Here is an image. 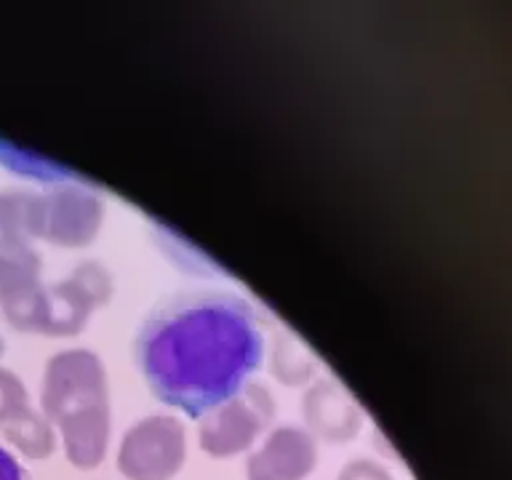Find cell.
<instances>
[{"mask_svg":"<svg viewBox=\"0 0 512 480\" xmlns=\"http://www.w3.org/2000/svg\"><path fill=\"white\" fill-rule=\"evenodd\" d=\"M187 459V435L176 416L152 414L123 432L118 470L128 480H171Z\"/></svg>","mask_w":512,"mask_h":480,"instance_id":"3957f363","label":"cell"},{"mask_svg":"<svg viewBox=\"0 0 512 480\" xmlns=\"http://www.w3.org/2000/svg\"><path fill=\"white\" fill-rule=\"evenodd\" d=\"M102 222V200L83 187H56L35 195L32 235L59 246H83L94 238Z\"/></svg>","mask_w":512,"mask_h":480,"instance_id":"5b68a950","label":"cell"},{"mask_svg":"<svg viewBox=\"0 0 512 480\" xmlns=\"http://www.w3.org/2000/svg\"><path fill=\"white\" fill-rule=\"evenodd\" d=\"M40 406L62 432L64 454L80 470L102 464L110 446V392L99 355L62 350L46 363Z\"/></svg>","mask_w":512,"mask_h":480,"instance_id":"7a4b0ae2","label":"cell"},{"mask_svg":"<svg viewBox=\"0 0 512 480\" xmlns=\"http://www.w3.org/2000/svg\"><path fill=\"white\" fill-rule=\"evenodd\" d=\"M304 419L328 440H350L360 430V411L355 400L334 382H318L304 395Z\"/></svg>","mask_w":512,"mask_h":480,"instance_id":"ba28073f","label":"cell"},{"mask_svg":"<svg viewBox=\"0 0 512 480\" xmlns=\"http://www.w3.org/2000/svg\"><path fill=\"white\" fill-rule=\"evenodd\" d=\"M318 464V443L310 430L280 424L248 454V480H304Z\"/></svg>","mask_w":512,"mask_h":480,"instance_id":"52a82bcc","label":"cell"},{"mask_svg":"<svg viewBox=\"0 0 512 480\" xmlns=\"http://www.w3.org/2000/svg\"><path fill=\"white\" fill-rule=\"evenodd\" d=\"M136 352L144 382L163 403L206 416L235 398L259 368L264 334L246 299L206 291L152 312Z\"/></svg>","mask_w":512,"mask_h":480,"instance_id":"6da1fadb","label":"cell"},{"mask_svg":"<svg viewBox=\"0 0 512 480\" xmlns=\"http://www.w3.org/2000/svg\"><path fill=\"white\" fill-rule=\"evenodd\" d=\"M336 480H392V475L390 470L382 467L379 462H371V459H355V462L344 464Z\"/></svg>","mask_w":512,"mask_h":480,"instance_id":"30bf717a","label":"cell"},{"mask_svg":"<svg viewBox=\"0 0 512 480\" xmlns=\"http://www.w3.org/2000/svg\"><path fill=\"white\" fill-rule=\"evenodd\" d=\"M272 408L270 392L262 387H248L243 395H235L214 411H208L200 424L198 438L203 451L211 456H235L254 446L264 427L270 424Z\"/></svg>","mask_w":512,"mask_h":480,"instance_id":"277c9868","label":"cell"},{"mask_svg":"<svg viewBox=\"0 0 512 480\" xmlns=\"http://www.w3.org/2000/svg\"><path fill=\"white\" fill-rule=\"evenodd\" d=\"M0 310L22 331H43L46 288L40 286L38 256L30 248L0 251Z\"/></svg>","mask_w":512,"mask_h":480,"instance_id":"8992f818","label":"cell"},{"mask_svg":"<svg viewBox=\"0 0 512 480\" xmlns=\"http://www.w3.org/2000/svg\"><path fill=\"white\" fill-rule=\"evenodd\" d=\"M0 480H30L22 462L6 446H0Z\"/></svg>","mask_w":512,"mask_h":480,"instance_id":"8fae6325","label":"cell"},{"mask_svg":"<svg viewBox=\"0 0 512 480\" xmlns=\"http://www.w3.org/2000/svg\"><path fill=\"white\" fill-rule=\"evenodd\" d=\"M3 435L14 448H19L24 456L30 459H46V456L54 454L56 438H54V427L48 422L46 416L35 411L32 406H27L24 411L6 422L3 427Z\"/></svg>","mask_w":512,"mask_h":480,"instance_id":"9c48e42d","label":"cell"}]
</instances>
